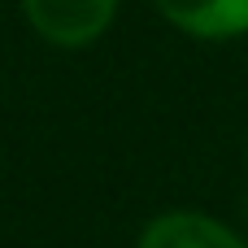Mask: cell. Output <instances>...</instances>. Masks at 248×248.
<instances>
[{
	"instance_id": "1",
	"label": "cell",
	"mask_w": 248,
	"mask_h": 248,
	"mask_svg": "<svg viewBox=\"0 0 248 248\" xmlns=\"http://www.w3.org/2000/svg\"><path fill=\"white\" fill-rule=\"evenodd\" d=\"M122 0H17L26 26L61 52H83L100 44L118 17Z\"/></svg>"
},
{
	"instance_id": "2",
	"label": "cell",
	"mask_w": 248,
	"mask_h": 248,
	"mask_svg": "<svg viewBox=\"0 0 248 248\" xmlns=\"http://www.w3.org/2000/svg\"><path fill=\"white\" fill-rule=\"evenodd\" d=\"M135 248H248V240L205 209H161L140 227Z\"/></svg>"
},
{
	"instance_id": "3",
	"label": "cell",
	"mask_w": 248,
	"mask_h": 248,
	"mask_svg": "<svg viewBox=\"0 0 248 248\" xmlns=\"http://www.w3.org/2000/svg\"><path fill=\"white\" fill-rule=\"evenodd\" d=\"M153 9L187 39L227 44L248 35V0H153Z\"/></svg>"
},
{
	"instance_id": "4",
	"label": "cell",
	"mask_w": 248,
	"mask_h": 248,
	"mask_svg": "<svg viewBox=\"0 0 248 248\" xmlns=\"http://www.w3.org/2000/svg\"><path fill=\"white\" fill-rule=\"evenodd\" d=\"M244 166H248V148H244Z\"/></svg>"
}]
</instances>
